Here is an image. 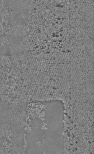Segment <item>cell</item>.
Returning a JSON list of instances; mask_svg holds the SVG:
<instances>
[{
    "mask_svg": "<svg viewBox=\"0 0 94 154\" xmlns=\"http://www.w3.org/2000/svg\"><path fill=\"white\" fill-rule=\"evenodd\" d=\"M51 102L41 104L40 114L31 117V131L27 135V150L29 154H63V110H51Z\"/></svg>",
    "mask_w": 94,
    "mask_h": 154,
    "instance_id": "1",
    "label": "cell"
}]
</instances>
